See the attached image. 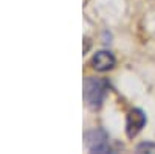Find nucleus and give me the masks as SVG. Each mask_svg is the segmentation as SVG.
<instances>
[{
  "label": "nucleus",
  "instance_id": "obj_4",
  "mask_svg": "<svg viewBox=\"0 0 155 154\" xmlns=\"http://www.w3.org/2000/svg\"><path fill=\"white\" fill-rule=\"evenodd\" d=\"M92 64H93V67H95L98 72H106V70L113 69V66H115V58H113V55L110 53V51L102 50V51H98V53L93 56Z\"/></svg>",
  "mask_w": 155,
  "mask_h": 154
},
{
  "label": "nucleus",
  "instance_id": "obj_1",
  "mask_svg": "<svg viewBox=\"0 0 155 154\" xmlns=\"http://www.w3.org/2000/svg\"><path fill=\"white\" fill-rule=\"evenodd\" d=\"M107 92V83L101 78H87L84 83V100L88 108L98 109Z\"/></svg>",
  "mask_w": 155,
  "mask_h": 154
},
{
  "label": "nucleus",
  "instance_id": "obj_3",
  "mask_svg": "<svg viewBox=\"0 0 155 154\" xmlns=\"http://www.w3.org/2000/svg\"><path fill=\"white\" fill-rule=\"evenodd\" d=\"M146 125V115L141 109H134L127 114V121H126V132L127 135L134 139Z\"/></svg>",
  "mask_w": 155,
  "mask_h": 154
},
{
  "label": "nucleus",
  "instance_id": "obj_5",
  "mask_svg": "<svg viewBox=\"0 0 155 154\" xmlns=\"http://www.w3.org/2000/svg\"><path fill=\"white\" fill-rule=\"evenodd\" d=\"M137 151H138V152H155V145L150 143V142L141 143V145L137 146Z\"/></svg>",
  "mask_w": 155,
  "mask_h": 154
},
{
  "label": "nucleus",
  "instance_id": "obj_2",
  "mask_svg": "<svg viewBox=\"0 0 155 154\" xmlns=\"http://www.w3.org/2000/svg\"><path fill=\"white\" fill-rule=\"evenodd\" d=\"M85 145L92 152H109V137L102 129H92L85 134Z\"/></svg>",
  "mask_w": 155,
  "mask_h": 154
}]
</instances>
